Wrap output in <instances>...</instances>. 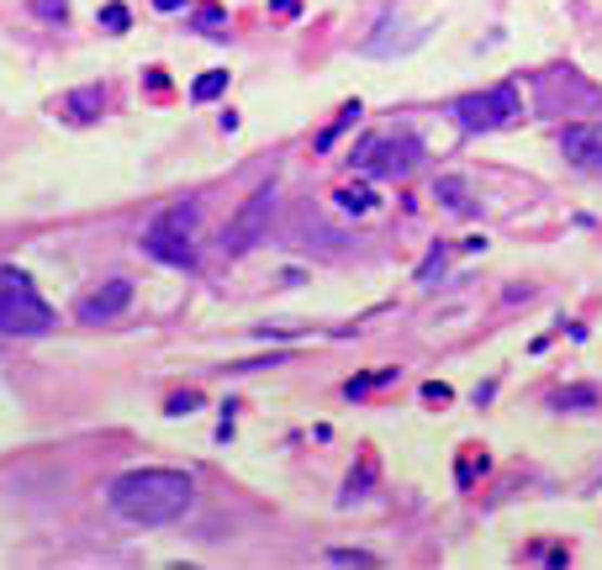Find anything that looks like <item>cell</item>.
<instances>
[{
	"instance_id": "obj_19",
	"label": "cell",
	"mask_w": 602,
	"mask_h": 570,
	"mask_svg": "<svg viewBox=\"0 0 602 570\" xmlns=\"http://www.w3.org/2000/svg\"><path fill=\"white\" fill-rule=\"evenodd\" d=\"M185 0H154V11H180Z\"/></svg>"
},
{
	"instance_id": "obj_3",
	"label": "cell",
	"mask_w": 602,
	"mask_h": 570,
	"mask_svg": "<svg viewBox=\"0 0 602 570\" xmlns=\"http://www.w3.org/2000/svg\"><path fill=\"white\" fill-rule=\"evenodd\" d=\"M53 307L22 270H0V338H42L53 333Z\"/></svg>"
},
{
	"instance_id": "obj_9",
	"label": "cell",
	"mask_w": 602,
	"mask_h": 570,
	"mask_svg": "<svg viewBox=\"0 0 602 570\" xmlns=\"http://www.w3.org/2000/svg\"><path fill=\"white\" fill-rule=\"evenodd\" d=\"M561 154L576 164V169H592V174H602V122H565Z\"/></svg>"
},
{
	"instance_id": "obj_5",
	"label": "cell",
	"mask_w": 602,
	"mask_h": 570,
	"mask_svg": "<svg viewBox=\"0 0 602 570\" xmlns=\"http://www.w3.org/2000/svg\"><path fill=\"white\" fill-rule=\"evenodd\" d=\"M523 112L518 85H491V90H476V95H460L449 106V117L460 132H497V127H513Z\"/></svg>"
},
{
	"instance_id": "obj_6",
	"label": "cell",
	"mask_w": 602,
	"mask_h": 570,
	"mask_svg": "<svg viewBox=\"0 0 602 570\" xmlns=\"http://www.w3.org/2000/svg\"><path fill=\"white\" fill-rule=\"evenodd\" d=\"M423 164V143L407 132V127H392V132H375L355 148V169L364 174H386V180H407L412 169Z\"/></svg>"
},
{
	"instance_id": "obj_16",
	"label": "cell",
	"mask_w": 602,
	"mask_h": 570,
	"mask_svg": "<svg viewBox=\"0 0 602 570\" xmlns=\"http://www.w3.org/2000/svg\"><path fill=\"white\" fill-rule=\"evenodd\" d=\"M196 407H201V402L191 397V391H185V397H175V402H169L164 412H169V417H180V412H196Z\"/></svg>"
},
{
	"instance_id": "obj_10",
	"label": "cell",
	"mask_w": 602,
	"mask_h": 570,
	"mask_svg": "<svg viewBox=\"0 0 602 570\" xmlns=\"http://www.w3.org/2000/svg\"><path fill=\"white\" fill-rule=\"evenodd\" d=\"M101 106H106V90H101V85H80V90L64 95V112H69L75 122H95Z\"/></svg>"
},
{
	"instance_id": "obj_12",
	"label": "cell",
	"mask_w": 602,
	"mask_h": 570,
	"mask_svg": "<svg viewBox=\"0 0 602 570\" xmlns=\"http://www.w3.org/2000/svg\"><path fill=\"white\" fill-rule=\"evenodd\" d=\"M338 206H344V211H370V206H375V191H370V185H344V191H338Z\"/></svg>"
},
{
	"instance_id": "obj_15",
	"label": "cell",
	"mask_w": 602,
	"mask_h": 570,
	"mask_svg": "<svg viewBox=\"0 0 602 570\" xmlns=\"http://www.w3.org/2000/svg\"><path fill=\"white\" fill-rule=\"evenodd\" d=\"M201 33H222V11H217V5L201 11Z\"/></svg>"
},
{
	"instance_id": "obj_4",
	"label": "cell",
	"mask_w": 602,
	"mask_h": 570,
	"mask_svg": "<svg viewBox=\"0 0 602 570\" xmlns=\"http://www.w3.org/2000/svg\"><path fill=\"white\" fill-rule=\"evenodd\" d=\"M534 106L545 112V117H598L602 112V90L581 69H545L539 80H534Z\"/></svg>"
},
{
	"instance_id": "obj_11",
	"label": "cell",
	"mask_w": 602,
	"mask_h": 570,
	"mask_svg": "<svg viewBox=\"0 0 602 570\" xmlns=\"http://www.w3.org/2000/svg\"><path fill=\"white\" fill-rule=\"evenodd\" d=\"M228 90V69H212V75H201L196 85H191V101H217Z\"/></svg>"
},
{
	"instance_id": "obj_1",
	"label": "cell",
	"mask_w": 602,
	"mask_h": 570,
	"mask_svg": "<svg viewBox=\"0 0 602 570\" xmlns=\"http://www.w3.org/2000/svg\"><path fill=\"white\" fill-rule=\"evenodd\" d=\"M196 502V481L185 470H169V465H143V470H127L106 487V507L117 513L121 523L132 529H164V523H180Z\"/></svg>"
},
{
	"instance_id": "obj_17",
	"label": "cell",
	"mask_w": 602,
	"mask_h": 570,
	"mask_svg": "<svg viewBox=\"0 0 602 570\" xmlns=\"http://www.w3.org/2000/svg\"><path fill=\"white\" fill-rule=\"evenodd\" d=\"M423 397H428V402H449V386H439V380H434V386H423Z\"/></svg>"
},
{
	"instance_id": "obj_2",
	"label": "cell",
	"mask_w": 602,
	"mask_h": 570,
	"mask_svg": "<svg viewBox=\"0 0 602 570\" xmlns=\"http://www.w3.org/2000/svg\"><path fill=\"white\" fill-rule=\"evenodd\" d=\"M196 233H201V202L196 196H191V202H169L159 217L143 228V254L159 259V264H169V270H196V259H201Z\"/></svg>"
},
{
	"instance_id": "obj_18",
	"label": "cell",
	"mask_w": 602,
	"mask_h": 570,
	"mask_svg": "<svg viewBox=\"0 0 602 570\" xmlns=\"http://www.w3.org/2000/svg\"><path fill=\"white\" fill-rule=\"evenodd\" d=\"M42 16H64V0H38Z\"/></svg>"
},
{
	"instance_id": "obj_13",
	"label": "cell",
	"mask_w": 602,
	"mask_h": 570,
	"mask_svg": "<svg viewBox=\"0 0 602 570\" xmlns=\"http://www.w3.org/2000/svg\"><path fill=\"white\" fill-rule=\"evenodd\" d=\"M328 560L333 566H375V555H364V549H333Z\"/></svg>"
},
{
	"instance_id": "obj_14",
	"label": "cell",
	"mask_w": 602,
	"mask_h": 570,
	"mask_svg": "<svg viewBox=\"0 0 602 570\" xmlns=\"http://www.w3.org/2000/svg\"><path fill=\"white\" fill-rule=\"evenodd\" d=\"M101 27H106V33H127V5H106V11H101Z\"/></svg>"
},
{
	"instance_id": "obj_8",
	"label": "cell",
	"mask_w": 602,
	"mask_h": 570,
	"mask_svg": "<svg viewBox=\"0 0 602 570\" xmlns=\"http://www.w3.org/2000/svg\"><path fill=\"white\" fill-rule=\"evenodd\" d=\"M132 307V281H106V285H95L90 296H80V307H75V318L90 327H101V323H112V318H121Z\"/></svg>"
},
{
	"instance_id": "obj_7",
	"label": "cell",
	"mask_w": 602,
	"mask_h": 570,
	"mask_svg": "<svg viewBox=\"0 0 602 570\" xmlns=\"http://www.w3.org/2000/svg\"><path fill=\"white\" fill-rule=\"evenodd\" d=\"M270 211H276V185H259L248 202L239 206V217L228 222V254H243V248H254L265 238V228H270Z\"/></svg>"
}]
</instances>
